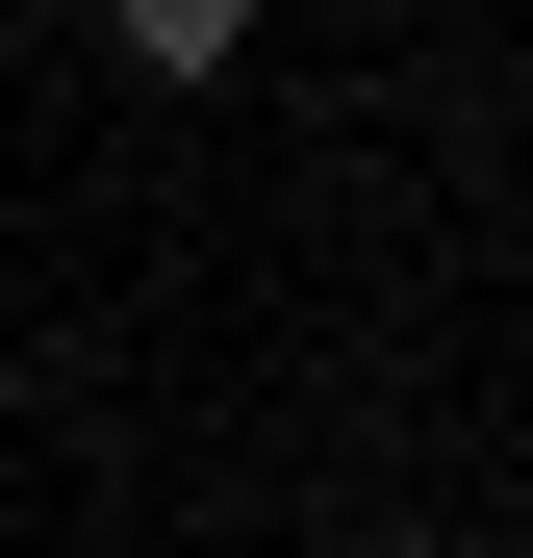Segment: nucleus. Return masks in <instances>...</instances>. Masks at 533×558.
Returning <instances> with one entry per match:
<instances>
[{"instance_id":"obj_2","label":"nucleus","mask_w":533,"mask_h":558,"mask_svg":"<svg viewBox=\"0 0 533 558\" xmlns=\"http://www.w3.org/2000/svg\"><path fill=\"white\" fill-rule=\"evenodd\" d=\"M381 558H458V533H381Z\"/></svg>"},{"instance_id":"obj_1","label":"nucleus","mask_w":533,"mask_h":558,"mask_svg":"<svg viewBox=\"0 0 533 558\" xmlns=\"http://www.w3.org/2000/svg\"><path fill=\"white\" fill-rule=\"evenodd\" d=\"M102 51H128V76H178V102H204V76H254V0H102Z\"/></svg>"}]
</instances>
